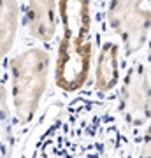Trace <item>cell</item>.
<instances>
[{"mask_svg":"<svg viewBox=\"0 0 151 158\" xmlns=\"http://www.w3.org/2000/svg\"><path fill=\"white\" fill-rule=\"evenodd\" d=\"M58 6L63 25V37L58 48L55 81L58 88L74 91L86 83L91 69V0H60Z\"/></svg>","mask_w":151,"mask_h":158,"instance_id":"cell-1","label":"cell"},{"mask_svg":"<svg viewBox=\"0 0 151 158\" xmlns=\"http://www.w3.org/2000/svg\"><path fill=\"white\" fill-rule=\"evenodd\" d=\"M11 98L21 123H30L39 109L49 77V55L42 48L18 53L9 62Z\"/></svg>","mask_w":151,"mask_h":158,"instance_id":"cell-2","label":"cell"},{"mask_svg":"<svg viewBox=\"0 0 151 158\" xmlns=\"http://www.w3.org/2000/svg\"><path fill=\"white\" fill-rule=\"evenodd\" d=\"M107 19L128 51H137L144 44L151 25V12L142 9V0H112Z\"/></svg>","mask_w":151,"mask_h":158,"instance_id":"cell-3","label":"cell"},{"mask_svg":"<svg viewBox=\"0 0 151 158\" xmlns=\"http://www.w3.org/2000/svg\"><path fill=\"white\" fill-rule=\"evenodd\" d=\"M149 85L142 67H134L121 88V113L132 125H142L149 118Z\"/></svg>","mask_w":151,"mask_h":158,"instance_id":"cell-4","label":"cell"},{"mask_svg":"<svg viewBox=\"0 0 151 158\" xmlns=\"http://www.w3.org/2000/svg\"><path fill=\"white\" fill-rule=\"evenodd\" d=\"M28 28L34 35L46 37L56 30V0H25Z\"/></svg>","mask_w":151,"mask_h":158,"instance_id":"cell-5","label":"cell"},{"mask_svg":"<svg viewBox=\"0 0 151 158\" xmlns=\"http://www.w3.org/2000/svg\"><path fill=\"white\" fill-rule=\"evenodd\" d=\"M19 27L18 0H0V62L7 56L16 40Z\"/></svg>","mask_w":151,"mask_h":158,"instance_id":"cell-6","label":"cell"},{"mask_svg":"<svg viewBox=\"0 0 151 158\" xmlns=\"http://www.w3.org/2000/svg\"><path fill=\"white\" fill-rule=\"evenodd\" d=\"M118 46L106 44L97 60L95 86L102 91H107L118 83Z\"/></svg>","mask_w":151,"mask_h":158,"instance_id":"cell-7","label":"cell"},{"mask_svg":"<svg viewBox=\"0 0 151 158\" xmlns=\"http://www.w3.org/2000/svg\"><path fill=\"white\" fill-rule=\"evenodd\" d=\"M9 121V95L6 86L0 83V130L4 128Z\"/></svg>","mask_w":151,"mask_h":158,"instance_id":"cell-8","label":"cell"},{"mask_svg":"<svg viewBox=\"0 0 151 158\" xmlns=\"http://www.w3.org/2000/svg\"><path fill=\"white\" fill-rule=\"evenodd\" d=\"M151 155V127H149V132H148V137H146V148H144V155Z\"/></svg>","mask_w":151,"mask_h":158,"instance_id":"cell-9","label":"cell"}]
</instances>
